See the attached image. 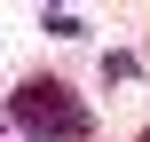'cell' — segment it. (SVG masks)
Segmentation results:
<instances>
[{"label":"cell","mask_w":150,"mask_h":142,"mask_svg":"<svg viewBox=\"0 0 150 142\" xmlns=\"http://www.w3.org/2000/svg\"><path fill=\"white\" fill-rule=\"evenodd\" d=\"M8 111H16V126L24 134H40V142H87V103L63 87V79H24L16 95H8Z\"/></svg>","instance_id":"obj_1"},{"label":"cell","mask_w":150,"mask_h":142,"mask_svg":"<svg viewBox=\"0 0 150 142\" xmlns=\"http://www.w3.org/2000/svg\"><path fill=\"white\" fill-rule=\"evenodd\" d=\"M142 142H150V126H142Z\"/></svg>","instance_id":"obj_2"}]
</instances>
